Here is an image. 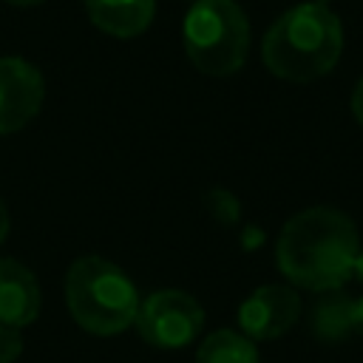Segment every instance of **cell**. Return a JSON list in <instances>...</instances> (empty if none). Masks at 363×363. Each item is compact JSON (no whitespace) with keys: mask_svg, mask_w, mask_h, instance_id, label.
<instances>
[{"mask_svg":"<svg viewBox=\"0 0 363 363\" xmlns=\"http://www.w3.org/2000/svg\"><path fill=\"white\" fill-rule=\"evenodd\" d=\"M357 252V227L335 207H309L295 213L275 241V264L281 275L309 292L343 289L354 272Z\"/></svg>","mask_w":363,"mask_h":363,"instance_id":"obj_1","label":"cell"},{"mask_svg":"<svg viewBox=\"0 0 363 363\" xmlns=\"http://www.w3.org/2000/svg\"><path fill=\"white\" fill-rule=\"evenodd\" d=\"M216 199H218V210H213L221 221H227V224H233L235 218H238V201L230 196V193H224V190H216L213 193Z\"/></svg>","mask_w":363,"mask_h":363,"instance_id":"obj_13","label":"cell"},{"mask_svg":"<svg viewBox=\"0 0 363 363\" xmlns=\"http://www.w3.org/2000/svg\"><path fill=\"white\" fill-rule=\"evenodd\" d=\"M9 6H37V3H43V0H6Z\"/></svg>","mask_w":363,"mask_h":363,"instance_id":"obj_18","label":"cell"},{"mask_svg":"<svg viewBox=\"0 0 363 363\" xmlns=\"http://www.w3.org/2000/svg\"><path fill=\"white\" fill-rule=\"evenodd\" d=\"M196 363H258V349L241 332L216 329L199 343Z\"/></svg>","mask_w":363,"mask_h":363,"instance_id":"obj_11","label":"cell"},{"mask_svg":"<svg viewBox=\"0 0 363 363\" xmlns=\"http://www.w3.org/2000/svg\"><path fill=\"white\" fill-rule=\"evenodd\" d=\"M133 326L147 346L182 349L201 335L204 309L182 289H159L139 301Z\"/></svg>","mask_w":363,"mask_h":363,"instance_id":"obj_5","label":"cell"},{"mask_svg":"<svg viewBox=\"0 0 363 363\" xmlns=\"http://www.w3.org/2000/svg\"><path fill=\"white\" fill-rule=\"evenodd\" d=\"M23 354V335L17 326L0 323V363H14Z\"/></svg>","mask_w":363,"mask_h":363,"instance_id":"obj_12","label":"cell"},{"mask_svg":"<svg viewBox=\"0 0 363 363\" xmlns=\"http://www.w3.org/2000/svg\"><path fill=\"white\" fill-rule=\"evenodd\" d=\"M352 332H357L363 337V295L352 303Z\"/></svg>","mask_w":363,"mask_h":363,"instance_id":"obj_15","label":"cell"},{"mask_svg":"<svg viewBox=\"0 0 363 363\" xmlns=\"http://www.w3.org/2000/svg\"><path fill=\"white\" fill-rule=\"evenodd\" d=\"M6 235H9V210H6V204L0 199V244L6 241Z\"/></svg>","mask_w":363,"mask_h":363,"instance_id":"obj_16","label":"cell"},{"mask_svg":"<svg viewBox=\"0 0 363 363\" xmlns=\"http://www.w3.org/2000/svg\"><path fill=\"white\" fill-rule=\"evenodd\" d=\"M190 62L207 77L235 74L250 51V20L235 0H193L182 26Z\"/></svg>","mask_w":363,"mask_h":363,"instance_id":"obj_4","label":"cell"},{"mask_svg":"<svg viewBox=\"0 0 363 363\" xmlns=\"http://www.w3.org/2000/svg\"><path fill=\"white\" fill-rule=\"evenodd\" d=\"M343 51L340 17L326 3L286 9L264 34L261 60L269 74L286 82H312L329 74Z\"/></svg>","mask_w":363,"mask_h":363,"instance_id":"obj_2","label":"cell"},{"mask_svg":"<svg viewBox=\"0 0 363 363\" xmlns=\"http://www.w3.org/2000/svg\"><path fill=\"white\" fill-rule=\"evenodd\" d=\"M352 278H357V281L363 284V247H360V252H357V258H354V272H352Z\"/></svg>","mask_w":363,"mask_h":363,"instance_id":"obj_17","label":"cell"},{"mask_svg":"<svg viewBox=\"0 0 363 363\" xmlns=\"http://www.w3.org/2000/svg\"><path fill=\"white\" fill-rule=\"evenodd\" d=\"M352 298L340 289L323 292L312 309V329L323 343H340L352 332Z\"/></svg>","mask_w":363,"mask_h":363,"instance_id":"obj_10","label":"cell"},{"mask_svg":"<svg viewBox=\"0 0 363 363\" xmlns=\"http://www.w3.org/2000/svg\"><path fill=\"white\" fill-rule=\"evenodd\" d=\"M88 20L111 37L130 40L147 31L156 14V0H82Z\"/></svg>","mask_w":363,"mask_h":363,"instance_id":"obj_9","label":"cell"},{"mask_svg":"<svg viewBox=\"0 0 363 363\" xmlns=\"http://www.w3.org/2000/svg\"><path fill=\"white\" fill-rule=\"evenodd\" d=\"M40 284L17 258H0V323L26 329L40 315Z\"/></svg>","mask_w":363,"mask_h":363,"instance_id":"obj_8","label":"cell"},{"mask_svg":"<svg viewBox=\"0 0 363 363\" xmlns=\"http://www.w3.org/2000/svg\"><path fill=\"white\" fill-rule=\"evenodd\" d=\"M136 284L122 267L99 255L77 258L65 272V306L91 335H119L136 320Z\"/></svg>","mask_w":363,"mask_h":363,"instance_id":"obj_3","label":"cell"},{"mask_svg":"<svg viewBox=\"0 0 363 363\" xmlns=\"http://www.w3.org/2000/svg\"><path fill=\"white\" fill-rule=\"evenodd\" d=\"M315 3H326V0H315Z\"/></svg>","mask_w":363,"mask_h":363,"instance_id":"obj_19","label":"cell"},{"mask_svg":"<svg viewBox=\"0 0 363 363\" xmlns=\"http://www.w3.org/2000/svg\"><path fill=\"white\" fill-rule=\"evenodd\" d=\"M45 79L23 57H0V136L23 130L43 108Z\"/></svg>","mask_w":363,"mask_h":363,"instance_id":"obj_6","label":"cell"},{"mask_svg":"<svg viewBox=\"0 0 363 363\" xmlns=\"http://www.w3.org/2000/svg\"><path fill=\"white\" fill-rule=\"evenodd\" d=\"M298 318L301 295L281 284H264L252 289L238 306V326L250 340H275L286 335Z\"/></svg>","mask_w":363,"mask_h":363,"instance_id":"obj_7","label":"cell"},{"mask_svg":"<svg viewBox=\"0 0 363 363\" xmlns=\"http://www.w3.org/2000/svg\"><path fill=\"white\" fill-rule=\"evenodd\" d=\"M349 105H352V116H354V119H357V125L363 128V77L357 79V85H354V91H352Z\"/></svg>","mask_w":363,"mask_h":363,"instance_id":"obj_14","label":"cell"}]
</instances>
